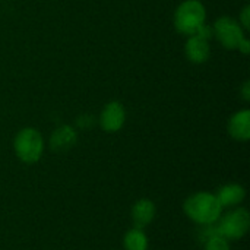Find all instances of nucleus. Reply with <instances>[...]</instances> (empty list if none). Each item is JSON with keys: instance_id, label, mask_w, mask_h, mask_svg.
I'll use <instances>...</instances> for the list:
<instances>
[{"instance_id": "nucleus-1", "label": "nucleus", "mask_w": 250, "mask_h": 250, "mask_svg": "<svg viewBox=\"0 0 250 250\" xmlns=\"http://www.w3.org/2000/svg\"><path fill=\"white\" fill-rule=\"evenodd\" d=\"M189 220L199 226H212L223 215V207L211 192H196L190 195L183 205Z\"/></svg>"}, {"instance_id": "nucleus-2", "label": "nucleus", "mask_w": 250, "mask_h": 250, "mask_svg": "<svg viewBox=\"0 0 250 250\" xmlns=\"http://www.w3.org/2000/svg\"><path fill=\"white\" fill-rule=\"evenodd\" d=\"M205 21L207 9L199 0H185L174 12V26L183 35L198 34L205 26Z\"/></svg>"}, {"instance_id": "nucleus-3", "label": "nucleus", "mask_w": 250, "mask_h": 250, "mask_svg": "<svg viewBox=\"0 0 250 250\" xmlns=\"http://www.w3.org/2000/svg\"><path fill=\"white\" fill-rule=\"evenodd\" d=\"M13 149L16 157L25 164H34L40 161L44 152L42 135L34 127H23L13 139Z\"/></svg>"}, {"instance_id": "nucleus-4", "label": "nucleus", "mask_w": 250, "mask_h": 250, "mask_svg": "<svg viewBox=\"0 0 250 250\" xmlns=\"http://www.w3.org/2000/svg\"><path fill=\"white\" fill-rule=\"evenodd\" d=\"M250 227V214L246 208H236L227 212L224 217H220V226L217 233L227 240H240L243 239Z\"/></svg>"}, {"instance_id": "nucleus-5", "label": "nucleus", "mask_w": 250, "mask_h": 250, "mask_svg": "<svg viewBox=\"0 0 250 250\" xmlns=\"http://www.w3.org/2000/svg\"><path fill=\"white\" fill-rule=\"evenodd\" d=\"M214 34L220 44L227 50H237L245 38V32L239 21L231 16H221L214 23Z\"/></svg>"}, {"instance_id": "nucleus-6", "label": "nucleus", "mask_w": 250, "mask_h": 250, "mask_svg": "<svg viewBox=\"0 0 250 250\" xmlns=\"http://www.w3.org/2000/svg\"><path fill=\"white\" fill-rule=\"evenodd\" d=\"M126 122V110L122 103L110 101L104 105L100 114V126L107 133L119 132Z\"/></svg>"}, {"instance_id": "nucleus-7", "label": "nucleus", "mask_w": 250, "mask_h": 250, "mask_svg": "<svg viewBox=\"0 0 250 250\" xmlns=\"http://www.w3.org/2000/svg\"><path fill=\"white\" fill-rule=\"evenodd\" d=\"M185 54L188 60L192 63H196V64L205 63L211 56L208 38L204 37L202 34L190 35L185 44Z\"/></svg>"}, {"instance_id": "nucleus-8", "label": "nucleus", "mask_w": 250, "mask_h": 250, "mask_svg": "<svg viewBox=\"0 0 250 250\" xmlns=\"http://www.w3.org/2000/svg\"><path fill=\"white\" fill-rule=\"evenodd\" d=\"M229 133L239 142H246L250 138V111L248 108L234 113L229 120Z\"/></svg>"}, {"instance_id": "nucleus-9", "label": "nucleus", "mask_w": 250, "mask_h": 250, "mask_svg": "<svg viewBox=\"0 0 250 250\" xmlns=\"http://www.w3.org/2000/svg\"><path fill=\"white\" fill-rule=\"evenodd\" d=\"M155 204L151 199H139L132 207V221L138 229H145L155 218Z\"/></svg>"}, {"instance_id": "nucleus-10", "label": "nucleus", "mask_w": 250, "mask_h": 250, "mask_svg": "<svg viewBox=\"0 0 250 250\" xmlns=\"http://www.w3.org/2000/svg\"><path fill=\"white\" fill-rule=\"evenodd\" d=\"M215 196L223 208H233V207L240 205L245 201L246 190L242 185L230 183V185L223 186Z\"/></svg>"}, {"instance_id": "nucleus-11", "label": "nucleus", "mask_w": 250, "mask_h": 250, "mask_svg": "<svg viewBox=\"0 0 250 250\" xmlns=\"http://www.w3.org/2000/svg\"><path fill=\"white\" fill-rule=\"evenodd\" d=\"M76 144V132L70 126H60L50 138V146L56 152H64Z\"/></svg>"}, {"instance_id": "nucleus-12", "label": "nucleus", "mask_w": 250, "mask_h": 250, "mask_svg": "<svg viewBox=\"0 0 250 250\" xmlns=\"http://www.w3.org/2000/svg\"><path fill=\"white\" fill-rule=\"evenodd\" d=\"M126 250H148V237L142 229H130L123 239Z\"/></svg>"}, {"instance_id": "nucleus-13", "label": "nucleus", "mask_w": 250, "mask_h": 250, "mask_svg": "<svg viewBox=\"0 0 250 250\" xmlns=\"http://www.w3.org/2000/svg\"><path fill=\"white\" fill-rule=\"evenodd\" d=\"M205 250H231L230 249V243L227 239H224L223 236H220L217 231L212 233L207 242H205Z\"/></svg>"}, {"instance_id": "nucleus-14", "label": "nucleus", "mask_w": 250, "mask_h": 250, "mask_svg": "<svg viewBox=\"0 0 250 250\" xmlns=\"http://www.w3.org/2000/svg\"><path fill=\"white\" fill-rule=\"evenodd\" d=\"M240 23H242V28L243 29H249L250 28V6L246 4L242 12H240V18H239Z\"/></svg>"}, {"instance_id": "nucleus-15", "label": "nucleus", "mask_w": 250, "mask_h": 250, "mask_svg": "<svg viewBox=\"0 0 250 250\" xmlns=\"http://www.w3.org/2000/svg\"><path fill=\"white\" fill-rule=\"evenodd\" d=\"M237 50H240L243 54H248L250 51V42H249V40L245 37L243 40H242V42L239 44V47H237Z\"/></svg>"}, {"instance_id": "nucleus-16", "label": "nucleus", "mask_w": 250, "mask_h": 250, "mask_svg": "<svg viewBox=\"0 0 250 250\" xmlns=\"http://www.w3.org/2000/svg\"><path fill=\"white\" fill-rule=\"evenodd\" d=\"M243 98L246 100V101H249L250 100V83H249V81H246L245 82V85H243Z\"/></svg>"}]
</instances>
